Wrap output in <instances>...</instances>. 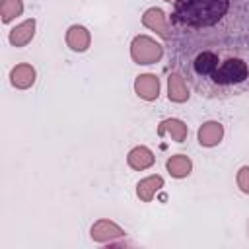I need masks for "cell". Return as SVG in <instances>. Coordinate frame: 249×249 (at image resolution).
I'll use <instances>...</instances> for the list:
<instances>
[{"instance_id": "5bb4252c", "label": "cell", "mask_w": 249, "mask_h": 249, "mask_svg": "<svg viewBox=\"0 0 249 249\" xmlns=\"http://www.w3.org/2000/svg\"><path fill=\"white\" fill-rule=\"evenodd\" d=\"M165 169H167V173H169L171 177H175V179H185V177H189L191 171H193V161H191V158H189L187 154H175V156L167 158Z\"/></svg>"}, {"instance_id": "9c48e42d", "label": "cell", "mask_w": 249, "mask_h": 249, "mask_svg": "<svg viewBox=\"0 0 249 249\" xmlns=\"http://www.w3.org/2000/svg\"><path fill=\"white\" fill-rule=\"evenodd\" d=\"M37 80V72L29 62H19L10 70V84L16 89H29Z\"/></svg>"}, {"instance_id": "8fae6325", "label": "cell", "mask_w": 249, "mask_h": 249, "mask_svg": "<svg viewBox=\"0 0 249 249\" xmlns=\"http://www.w3.org/2000/svg\"><path fill=\"white\" fill-rule=\"evenodd\" d=\"M35 27H37V21L33 18H27L21 23H18L16 27H12L10 35H8L10 45L12 47H25L27 43H31V39L35 37Z\"/></svg>"}, {"instance_id": "277c9868", "label": "cell", "mask_w": 249, "mask_h": 249, "mask_svg": "<svg viewBox=\"0 0 249 249\" xmlns=\"http://www.w3.org/2000/svg\"><path fill=\"white\" fill-rule=\"evenodd\" d=\"M89 235L95 243H113V241L124 237L126 231L119 224H115L113 220L101 218V220L93 222V226L89 228Z\"/></svg>"}, {"instance_id": "7c38bea8", "label": "cell", "mask_w": 249, "mask_h": 249, "mask_svg": "<svg viewBox=\"0 0 249 249\" xmlns=\"http://www.w3.org/2000/svg\"><path fill=\"white\" fill-rule=\"evenodd\" d=\"M154 161H156V156L148 146H134L126 156V163L134 171L150 169L154 165Z\"/></svg>"}, {"instance_id": "7a4b0ae2", "label": "cell", "mask_w": 249, "mask_h": 249, "mask_svg": "<svg viewBox=\"0 0 249 249\" xmlns=\"http://www.w3.org/2000/svg\"><path fill=\"white\" fill-rule=\"evenodd\" d=\"M163 56V45L150 35H136L130 41V58L140 66H150L160 62Z\"/></svg>"}, {"instance_id": "30bf717a", "label": "cell", "mask_w": 249, "mask_h": 249, "mask_svg": "<svg viewBox=\"0 0 249 249\" xmlns=\"http://www.w3.org/2000/svg\"><path fill=\"white\" fill-rule=\"evenodd\" d=\"M189 82L179 72L171 70V74L167 76V99L173 103H185L189 101Z\"/></svg>"}, {"instance_id": "2e32d148", "label": "cell", "mask_w": 249, "mask_h": 249, "mask_svg": "<svg viewBox=\"0 0 249 249\" xmlns=\"http://www.w3.org/2000/svg\"><path fill=\"white\" fill-rule=\"evenodd\" d=\"M235 183H237V189H239L243 195H249V165H241V167L237 169Z\"/></svg>"}, {"instance_id": "4fadbf2b", "label": "cell", "mask_w": 249, "mask_h": 249, "mask_svg": "<svg viewBox=\"0 0 249 249\" xmlns=\"http://www.w3.org/2000/svg\"><path fill=\"white\" fill-rule=\"evenodd\" d=\"M163 185H165V181H163L161 175H148V177H144L136 183V196L142 202H152L154 196L161 191Z\"/></svg>"}, {"instance_id": "8992f818", "label": "cell", "mask_w": 249, "mask_h": 249, "mask_svg": "<svg viewBox=\"0 0 249 249\" xmlns=\"http://www.w3.org/2000/svg\"><path fill=\"white\" fill-rule=\"evenodd\" d=\"M64 41L68 45L70 51L74 53H86L91 45V33L88 31V27L80 25V23H74L66 29V35H64Z\"/></svg>"}, {"instance_id": "9a60e30c", "label": "cell", "mask_w": 249, "mask_h": 249, "mask_svg": "<svg viewBox=\"0 0 249 249\" xmlns=\"http://www.w3.org/2000/svg\"><path fill=\"white\" fill-rule=\"evenodd\" d=\"M23 14V0H0V16L4 23H10Z\"/></svg>"}, {"instance_id": "52a82bcc", "label": "cell", "mask_w": 249, "mask_h": 249, "mask_svg": "<svg viewBox=\"0 0 249 249\" xmlns=\"http://www.w3.org/2000/svg\"><path fill=\"white\" fill-rule=\"evenodd\" d=\"M224 138V124L220 121H206L198 126L196 140L202 148H214Z\"/></svg>"}, {"instance_id": "ac0fdd59", "label": "cell", "mask_w": 249, "mask_h": 249, "mask_svg": "<svg viewBox=\"0 0 249 249\" xmlns=\"http://www.w3.org/2000/svg\"><path fill=\"white\" fill-rule=\"evenodd\" d=\"M247 235H249V222H247Z\"/></svg>"}, {"instance_id": "ba28073f", "label": "cell", "mask_w": 249, "mask_h": 249, "mask_svg": "<svg viewBox=\"0 0 249 249\" xmlns=\"http://www.w3.org/2000/svg\"><path fill=\"white\" fill-rule=\"evenodd\" d=\"M187 134H189V126L185 121L181 119H175V117H169V119H163L160 124H158V136L163 138V136H169L173 142L181 144L187 140Z\"/></svg>"}, {"instance_id": "3957f363", "label": "cell", "mask_w": 249, "mask_h": 249, "mask_svg": "<svg viewBox=\"0 0 249 249\" xmlns=\"http://www.w3.org/2000/svg\"><path fill=\"white\" fill-rule=\"evenodd\" d=\"M142 25L148 27L150 31H156V35H160L163 41H171L173 39V27L165 16V12L161 8H148L142 14Z\"/></svg>"}, {"instance_id": "e0dca14e", "label": "cell", "mask_w": 249, "mask_h": 249, "mask_svg": "<svg viewBox=\"0 0 249 249\" xmlns=\"http://www.w3.org/2000/svg\"><path fill=\"white\" fill-rule=\"evenodd\" d=\"M163 2H167V4H173V2H175V0H163Z\"/></svg>"}, {"instance_id": "6da1fadb", "label": "cell", "mask_w": 249, "mask_h": 249, "mask_svg": "<svg viewBox=\"0 0 249 249\" xmlns=\"http://www.w3.org/2000/svg\"><path fill=\"white\" fill-rule=\"evenodd\" d=\"M171 43L249 47V0H175Z\"/></svg>"}, {"instance_id": "5b68a950", "label": "cell", "mask_w": 249, "mask_h": 249, "mask_svg": "<svg viewBox=\"0 0 249 249\" xmlns=\"http://www.w3.org/2000/svg\"><path fill=\"white\" fill-rule=\"evenodd\" d=\"M134 93L144 101H156L160 97V78L152 72L138 74L134 78Z\"/></svg>"}]
</instances>
